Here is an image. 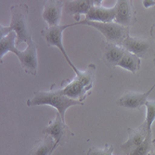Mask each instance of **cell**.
I'll return each mask as SVG.
<instances>
[{"label": "cell", "instance_id": "obj_5", "mask_svg": "<svg viewBox=\"0 0 155 155\" xmlns=\"http://www.w3.org/2000/svg\"><path fill=\"white\" fill-rule=\"evenodd\" d=\"M27 47L24 50H20L17 48L13 50L12 53L15 54L24 70V72L33 76L36 75L38 69V55L37 48L33 39L28 41Z\"/></svg>", "mask_w": 155, "mask_h": 155}, {"label": "cell", "instance_id": "obj_7", "mask_svg": "<svg viewBox=\"0 0 155 155\" xmlns=\"http://www.w3.org/2000/svg\"><path fill=\"white\" fill-rule=\"evenodd\" d=\"M56 91L62 96H65L74 101H80L82 103L84 102V98L90 94L88 90H87L82 86V84L76 77L71 81H67L66 84H62V87L56 89Z\"/></svg>", "mask_w": 155, "mask_h": 155}, {"label": "cell", "instance_id": "obj_12", "mask_svg": "<svg viewBox=\"0 0 155 155\" xmlns=\"http://www.w3.org/2000/svg\"><path fill=\"white\" fill-rule=\"evenodd\" d=\"M127 132H128V138L124 144L121 145V149L126 155H129L144 141L148 132L146 130L145 124L136 129L129 128Z\"/></svg>", "mask_w": 155, "mask_h": 155}, {"label": "cell", "instance_id": "obj_20", "mask_svg": "<svg viewBox=\"0 0 155 155\" xmlns=\"http://www.w3.org/2000/svg\"><path fill=\"white\" fill-rule=\"evenodd\" d=\"M146 107V119L145 126L148 134L151 133V126L155 121V101H147L145 103Z\"/></svg>", "mask_w": 155, "mask_h": 155}, {"label": "cell", "instance_id": "obj_13", "mask_svg": "<svg viewBox=\"0 0 155 155\" xmlns=\"http://www.w3.org/2000/svg\"><path fill=\"white\" fill-rule=\"evenodd\" d=\"M122 47L138 58H143L150 48V43L147 39L131 36L130 35L125 38Z\"/></svg>", "mask_w": 155, "mask_h": 155}, {"label": "cell", "instance_id": "obj_23", "mask_svg": "<svg viewBox=\"0 0 155 155\" xmlns=\"http://www.w3.org/2000/svg\"><path fill=\"white\" fill-rule=\"evenodd\" d=\"M154 5H155V1H153V0H151V1H148V0L143 1V6L145 8H150V7H153Z\"/></svg>", "mask_w": 155, "mask_h": 155}, {"label": "cell", "instance_id": "obj_18", "mask_svg": "<svg viewBox=\"0 0 155 155\" xmlns=\"http://www.w3.org/2000/svg\"><path fill=\"white\" fill-rule=\"evenodd\" d=\"M140 64H141L140 58L128 51H126L117 66L126 70V71L131 72L132 74H136L140 69Z\"/></svg>", "mask_w": 155, "mask_h": 155}, {"label": "cell", "instance_id": "obj_4", "mask_svg": "<svg viewBox=\"0 0 155 155\" xmlns=\"http://www.w3.org/2000/svg\"><path fill=\"white\" fill-rule=\"evenodd\" d=\"M74 25H77V23H72V24H61L59 26H54V27H48L47 29L42 31V35L44 36L46 43L50 46V47H55L57 48L63 55V57L65 58L66 61L68 62V64L72 67V69L74 70V72L76 74L79 70L75 67V65L72 62L71 59L69 58V56L64 48L63 46V42H62V38H63V32L67 29V28L73 27Z\"/></svg>", "mask_w": 155, "mask_h": 155}, {"label": "cell", "instance_id": "obj_6", "mask_svg": "<svg viewBox=\"0 0 155 155\" xmlns=\"http://www.w3.org/2000/svg\"><path fill=\"white\" fill-rule=\"evenodd\" d=\"M43 133L50 137H52L58 146L62 145L66 140L74 136V133L70 130L68 125L65 124V121L62 120L59 112L56 114V116L53 120L43 129Z\"/></svg>", "mask_w": 155, "mask_h": 155}, {"label": "cell", "instance_id": "obj_24", "mask_svg": "<svg viewBox=\"0 0 155 155\" xmlns=\"http://www.w3.org/2000/svg\"><path fill=\"white\" fill-rule=\"evenodd\" d=\"M153 63H154V66H155V59L153 60Z\"/></svg>", "mask_w": 155, "mask_h": 155}, {"label": "cell", "instance_id": "obj_25", "mask_svg": "<svg viewBox=\"0 0 155 155\" xmlns=\"http://www.w3.org/2000/svg\"><path fill=\"white\" fill-rule=\"evenodd\" d=\"M154 155H155V154H154Z\"/></svg>", "mask_w": 155, "mask_h": 155}, {"label": "cell", "instance_id": "obj_2", "mask_svg": "<svg viewBox=\"0 0 155 155\" xmlns=\"http://www.w3.org/2000/svg\"><path fill=\"white\" fill-rule=\"evenodd\" d=\"M28 107L49 105L57 109L63 121H65V112L67 109L72 106L83 105L82 102L74 101L65 96L61 95L56 90L50 91H35L34 92L33 97H30L26 102Z\"/></svg>", "mask_w": 155, "mask_h": 155}, {"label": "cell", "instance_id": "obj_9", "mask_svg": "<svg viewBox=\"0 0 155 155\" xmlns=\"http://www.w3.org/2000/svg\"><path fill=\"white\" fill-rule=\"evenodd\" d=\"M114 7L116 9V17L114 22L124 27H128L135 22L136 12L133 9L131 1L119 0L116 2Z\"/></svg>", "mask_w": 155, "mask_h": 155}, {"label": "cell", "instance_id": "obj_14", "mask_svg": "<svg viewBox=\"0 0 155 155\" xmlns=\"http://www.w3.org/2000/svg\"><path fill=\"white\" fill-rule=\"evenodd\" d=\"M100 1H95V0H78V1H64V9L67 14L70 15H74L75 20L79 21V17L81 14H87L89 10L97 5Z\"/></svg>", "mask_w": 155, "mask_h": 155}, {"label": "cell", "instance_id": "obj_10", "mask_svg": "<svg viewBox=\"0 0 155 155\" xmlns=\"http://www.w3.org/2000/svg\"><path fill=\"white\" fill-rule=\"evenodd\" d=\"M100 1L97 5L92 7L89 12L86 15V20L89 21L97 22H114L116 17V9L115 7L112 8H104L101 6Z\"/></svg>", "mask_w": 155, "mask_h": 155}, {"label": "cell", "instance_id": "obj_3", "mask_svg": "<svg viewBox=\"0 0 155 155\" xmlns=\"http://www.w3.org/2000/svg\"><path fill=\"white\" fill-rule=\"evenodd\" d=\"M77 24H83L91 26L98 32H101L106 41L110 44H116L122 46L125 38L129 35V28L122 26L116 22H97V21H89L84 20L82 21H76Z\"/></svg>", "mask_w": 155, "mask_h": 155}, {"label": "cell", "instance_id": "obj_15", "mask_svg": "<svg viewBox=\"0 0 155 155\" xmlns=\"http://www.w3.org/2000/svg\"><path fill=\"white\" fill-rule=\"evenodd\" d=\"M126 50L120 45L107 43L104 47V60L111 65H118Z\"/></svg>", "mask_w": 155, "mask_h": 155}, {"label": "cell", "instance_id": "obj_21", "mask_svg": "<svg viewBox=\"0 0 155 155\" xmlns=\"http://www.w3.org/2000/svg\"><path fill=\"white\" fill-rule=\"evenodd\" d=\"M152 149V133L147 134L144 141L129 155H149Z\"/></svg>", "mask_w": 155, "mask_h": 155}, {"label": "cell", "instance_id": "obj_16", "mask_svg": "<svg viewBox=\"0 0 155 155\" xmlns=\"http://www.w3.org/2000/svg\"><path fill=\"white\" fill-rule=\"evenodd\" d=\"M57 147L58 144L55 142V140L52 137L46 136L45 138L39 141L32 149L29 155H51Z\"/></svg>", "mask_w": 155, "mask_h": 155}, {"label": "cell", "instance_id": "obj_17", "mask_svg": "<svg viewBox=\"0 0 155 155\" xmlns=\"http://www.w3.org/2000/svg\"><path fill=\"white\" fill-rule=\"evenodd\" d=\"M96 69H97L96 65L94 63H91L87 66V68L84 71H80L79 70L75 74V77L79 80V82L82 84V86L89 92L94 86Z\"/></svg>", "mask_w": 155, "mask_h": 155}, {"label": "cell", "instance_id": "obj_19", "mask_svg": "<svg viewBox=\"0 0 155 155\" xmlns=\"http://www.w3.org/2000/svg\"><path fill=\"white\" fill-rule=\"evenodd\" d=\"M0 59H2L8 52H13V50L17 48V35L15 32H11L4 37H0Z\"/></svg>", "mask_w": 155, "mask_h": 155}, {"label": "cell", "instance_id": "obj_22", "mask_svg": "<svg viewBox=\"0 0 155 155\" xmlns=\"http://www.w3.org/2000/svg\"><path fill=\"white\" fill-rule=\"evenodd\" d=\"M112 153H114V147L111 145L106 144L102 148H90L87 152V155H112Z\"/></svg>", "mask_w": 155, "mask_h": 155}, {"label": "cell", "instance_id": "obj_1", "mask_svg": "<svg viewBox=\"0 0 155 155\" xmlns=\"http://www.w3.org/2000/svg\"><path fill=\"white\" fill-rule=\"evenodd\" d=\"M11 12V22L8 27L1 25V35L4 37L11 32H15L17 35L16 46H20L22 43L27 44L28 41L32 39L29 29V21H28V14H29V8L24 3H20L13 5L10 8Z\"/></svg>", "mask_w": 155, "mask_h": 155}, {"label": "cell", "instance_id": "obj_8", "mask_svg": "<svg viewBox=\"0 0 155 155\" xmlns=\"http://www.w3.org/2000/svg\"><path fill=\"white\" fill-rule=\"evenodd\" d=\"M64 1H44V9L42 17L48 27L61 25V18Z\"/></svg>", "mask_w": 155, "mask_h": 155}, {"label": "cell", "instance_id": "obj_11", "mask_svg": "<svg viewBox=\"0 0 155 155\" xmlns=\"http://www.w3.org/2000/svg\"><path fill=\"white\" fill-rule=\"evenodd\" d=\"M155 88V84L150 87L147 92L139 93V92H128L123 95L118 101V104L121 107L127 109H140L145 105L146 101L151 91Z\"/></svg>", "mask_w": 155, "mask_h": 155}]
</instances>
